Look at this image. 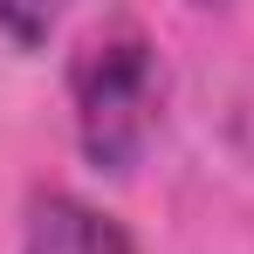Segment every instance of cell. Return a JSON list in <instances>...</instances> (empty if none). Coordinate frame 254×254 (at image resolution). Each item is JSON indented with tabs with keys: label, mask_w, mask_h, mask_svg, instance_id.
Instances as JSON below:
<instances>
[{
	"label": "cell",
	"mask_w": 254,
	"mask_h": 254,
	"mask_svg": "<svg viewBox=\"0 0 254 254\" xmlns=\"http://www.w3.org/2000/svg\"><path fill=\"white\" fill-rule=\"evenodd\" d=\"M69 103H76V137H83L96 172H130L144 158L158 103H165V69H158V48L144 42L137 21H103L76 48Z\"/></svg>",
	"instance_id": "obj_1"
},
{
	"label": "cell",
	"mask_w": 254,
	"mask_h": 254,
	"mask_svg": "<svg viewBox=\"0 0 254 254\" xmlns=\"http://www.w3.org/2000/svg\"><path fill=\"white\" fill-rule=\"evenodd\" d=\"M21 254H137L130 234L96 213L76 192H42L28 206V234H21Z\"/></svg>",
	"instance_id": "obj_2"
}]
</instances>
